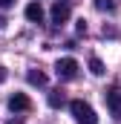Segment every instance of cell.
I'll use <instances>...</instances> for the list:
<instances>
[{"mask_svg": "<svg viewBox=\"0 0 121 124\" xmlns=\"http://www.w3.org/2000/svg\"><path fill=\"white\" fill-rule=\"evenodd\" d=\"M69 110H72V116H75V121H78V124H95V121H98L95 110H92V107L84 101V98H75V101H69Z\"/></svg>", "mask_w": 121, "mask_h": 124, "instance_id": "1", "label": "cell"}, {"mask_svg": "<svg viewBox=\"0 0 121 124\" xmlns=\"http://www.w3.org/2000/svg\"><path fill=\"white\" fill-rule=\"evenodd\" d=\"M104 98H107V107H110V116H115V118H121V90H118V87H110V90L104 93Z\"/></svg>", "mask_w": 121, "mask_h": 124, "instance_id": "2", "label": "cell"}, {"mask_svg": "<svg viewBox=\"0 0 121 124\" xmlns=\"http://www.w3.org/2000/svg\"><path fill=\"white\" fill-rule=\"evenodd\" d=\"M55 69H58L60 78H66V81H69V78H75V75H78V61H75V58H60Z\"/></svg>", "mask_w": 121, "mask_h": 124, "instance_id": "3", "label": "cell"}, {"mask_svg": "<svg viewBox=\"0 0 121 124\" xmlns=\"http://www.w3.org/2000/svg\"><path fill=\"white\" fill-rule=\"evenodd\" d=\"M9 110H12V113H26V110H32V101H29V95H23V93H15L12 98H9Z\"/></svg>", "mask_w": 121, "mask_h": 124, "instance_id": "4", "label": "cell"}, {"mask_svg": "<svg viewBox=\"0 0 121 124\" xmlns=\"http://www.w3.org/2000/svg\"><path fill=\"white\" fill-rule=\"evenodd\" d=\"M66 20H69V3L58 0L52 6V23H66Z\"/></svg>", "mask_w": 121, "mask_h": 124, "instance_id": "5", "label": "cell"}, {"mask_svg": "<svg viewBox=\"0 0 121 124\" xmlns=\"http://www.w3.org/2000/svg\"><path fill=\"white\" fill-rule=\"evenodd\" d=\"M23 15H26V20H32V23H40V20H43V9H40V3H29Z\"/></svg>", "mask_w": 121, "mask_h": 124, "instance_id": "6", "label": "cell"}, {"mask_svg": "<svg viewBox=\"0 0 121 124\" xmlns=\"http://www.w3.org/2000/svg\"><path fill=\"white\" fill-rule=\"evenodd\" d=\"M26 81H29L32 87H46V75L38 72V69H29V72H26Z\"/></svg>", "mask_w": 121, "mask_h": 124, "instance_id": "7", "label": "cell"}, {"mask_svg": "<svg viewBox=\"0 0 121 124\" xmlns=\"http://www.w3.org/2000/svg\"><path fill=\"white\" fill-rule=\"evenodd\" d=\"M90 72L95 78H101V75L107 72V69H104V61H101V58H90Z\"/></svg>", "mask_w": 121, "mask_h": 124, "instance_id": "8", "label": "cell"}, {"mask_svg": "<svg viewBox=\"0 0 121 124\" xmlns=\"http://www.w3.org/2000/svg\"><path fill=\"white\" fill-rule=\"evenodd\" d=\"M95 9H101V12H115V0H95Z\"/></svg>", "mask_w": 121, "mask_h": 124, "instance_id": "9", "label": "cell"}, {"mask_svg": "<svg viewBox=\"0 0 121 124\" xmlns=\"http://www.w3.org/2000/svg\"><path fill=\"white\" fill-rule=\"evenodd\" d=\"M49 107H63V93H49Z\"/></svg>", "mask_w": 121, "mask_h": 124, "instance_id": "10", "label": "cell"}, {"mask_svg": "<svg viewBox=\"0 0 121 124\" xmlns=\"http://www.w3.org/2000/svg\"><path fill=\"white\" fill-rule=\"evenodd\" d=\"M75 32H78V35H84V32H87V23H84V20H78V23H75Z\"/></svg>", "mask_w": 121, "mask_h": 124, "instance_id": "11", "label": "cell"}, {"mask_svg": "<svg viewBox=\"0 0 121 124\" xmlns=\"http://www.w3.org/2000/svg\"><path fill=\"white\" fill-rule=\"evenodd\" d=\"M6 75H9V72H6V66H0V84L6 81Z\"/></svg>", "mask_w": 121, "mask_h": 124, "instance_id": "12", "label": "cell"}, {"mask_svg": "<svg viewBox=\"0 0 121 124\" xmlns=\"http://www.w3.org/2000/svg\"><path fill=\"white\" fill-rule=\"evenodd\" d=\"M12 3H15V0H0V6H12Z\"/></svg>", "mask_w": 121, "mask_h": 124, "instance_id": "13", "label": "cell"}, {"mask_svg": "<svg viewBox=\"0 0 121 124\" xmlns=\"http://www.w3.org/2000/svg\"><path fill=\"white\" fill-rule=\"evenodd\" d=\"M9 124H23V121H20V118H12V121H9Z\"/></svg>", "mask_w": 121, "mask_h": 124, "instance_id": "14", "label": "cell"}]
</instances>
